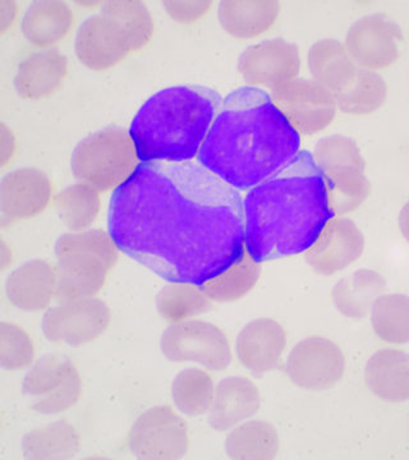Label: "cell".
<instances>
[{"instance_id": "cell-1", "label": "cell", "mask_w": 409, "mask_h": 460, "mask_svg": "<svg viewBox=\"0 0 409 460\" xmlns=\"http://www.w3.org/2000/svg\"><path fill=\"white\" fill-rule=\"evenodd\" d=\"M120 252L169 283L201 284L245 251L244 199L199 162H139L111 196Z\"/></svg>"}, {"instance_id": "cell-2", "label": "cell", "mask_w": 409, "mask_h": 460, "mask_svg": "<svg viewBox=\"0 0 409 460\" xmlns=\"http://www.w3.org/2000/svg\"><path fill=\"white\" fill-rule=\"evenodd\" d=\"M301 135L271 93L241 87L221 102L197 162L238 190L253 189L298 155Z\"/></svg>"}, {"instance_id": "cell-3", "label": "cell", "mask_w": 409, "mask_h": 460, "mask_svg": "<svg viewBox=\"0 0 409 460\" xmlns=\"http://www.w3.org/2000/svg\"><path fill=\"white\" fill-rule=\"evenodd\" d=\"M245 250L257 262L305 253L332 217L325 181L308 151L248 190Z\"/></svg>"}, {"instance_id": "cell-4", "label": "cell", "mask_w": 409, "mask_h": 460, "mask_svg": "<svg viewBox=\"0 0 409 460\" xmlns=\"http://www.w3.org/2000/svg\"><path fill=\"white\" fill-rule=\"evenodd\" d=\"M221 96L204 86H173L151 96L132 120L139 162H192L219 113Z\"/></svg>"}, {"instance_id": "cell-5", "label": "cell", "mask_w": 409, "mask_h": 460, "mask_svg": "<svg viewBox=\"0 0 409 460\" xmlns=\"http://www.w3.org/2000/svg\"><path fill=\"white\" fill-rule=\"evenodd\" d=\"M138 160L131 133L108 127L87 136L75 147L71 169L78 181L104 193L122 186L138 168Z\"/></svg>"}, {"instance_id": "cell-6", "label": "cell", "mask_w": 409, "mask_h": 460, "mask_svg": "<svg viewBox=\"0 0 409 460\" xmlns=\"http://www.w3.org/2000/svg\"><path fill=\"white\" fill-rule=\"evenodd\" d=\"M22 392L30 399L32 411L44 416L65 413L80 402V371L65 356L45 354L27 371Z\"/></svg>"}, {"instance_id": "cell-7", "label": "cell", "mask_w": 409, "mask_h": 460, "mask_svg": "<svg viewBox=\"0 0 409 460\" xmlns=\"http://www.w3.org/2000/svg\"><path fill=\"white\" fill-rule=\"evenodd\" d=\"M160 349L168 361L193 362L211 371H223L232 363L226 332L208 321L171 323L160 338Z\"/></svg>"}, {"instance_id": "cell-8", "label": "cell", "mask_w": 409, "mask_h": 460, "mask_svg": "<svg viewBox=\"0 0 409 460\" xmlns=\"http://www.w3.org/2000/svg\"><path fill=\"white\" fill-rule=\"evenodd\" d=\"M127 447L138 459H181L190 449L189 428L173 408L156 405L133 422Z\"/></svg>"}, {"instance_id": "cell-9", "label": "cell", "mask_w": 409, "mask_h": 460, "mask_svg": "<svg viewBox=\"0 0 409 460\" xmlns=\"http://www.w3.org/2000/svg\"><path fill=\"white\" fill-rule=\"evenodd\" d=\"M111 323V310L102 299L60 302L42 317L44 337L54 344L80 348L102 337Z\"/></svg>"}, {"instance_id": "cell-10", "label": "cell", "mask_w": 409, "mask_h": 460, "mask_svg": "<svg viewBox=\"0 0 409 460\" xmlns=\"http://www.w3.org/2000/svg\"><path fill=\"white\" fill-rule=\"evenodd\" d=\"M271 96L278 111L301 136L323 132L338 111L332 91L315 80L296 78L271 91Z\"/></svg>"}, {"instance_id": "cell-11", "label": "cell", "mask_w": 409, "mask_h": 460, "mask_svg": "<svg viewBox=\"0 0 409 460\" xmlns=\"http://www.w3.org/2000/svg\"><path fill=\"white\" fill-rule=\"evenodd\" d=\"M402 41L401 26L387 14L375 13L354 21L344 45L357 66L378 72L398 60Z\"/></svg>"}, {"instance_id": "cell-12", "label": "cell", "mask_w": 409, "mask_h": 460, "mask_svg": "<svg viewBox=\"0 0 409 460\" xmlns=\"http://www.w3.org/2000/svg\"><path fill=\"white\" fill-rule=\"evenodd\" d=\"M237 66L248 86L274 91L298 78L301 57L293 42L269 39L242 51Z\"/></svg>"}, {"instance_id": "cell-13", "label": "cell", "mask_w": 409, "mask_h": 460, "mask_svg": "<svg viewBox=\"0 0 409 460\" xmlns=\"http://www.w3.org/2000/svg\"><path fill=\"white\" fill-rule=\"evenodd\" d=\"M345 358L341 348L323 337H308L295 345L288 356L286 374L296 386L326 390L344 376Z\"/></svg>"}, {"instance_id": "cell-14", "label": "cell", "mask_w": 409, "mask_h": 460, "mask_svg": "<svg viewBox=\"0 0 409 460\" xmlns=\"http://www.w3.org/2000/svg\"><path fill=\"white\" fill-rule=\"evenodd\" d=\"M363 250L365 235L357 224L347 217H334L306 251L305 260L316 274L332 277L356 262Z\"/></svg>"}, {"instance_id": "cell-15", "label": "cell", "mask_w": 409, "mask_h": 460, "mask_svg": "<svg viewBox=\"0 0 409 460\" xmlns=\"http://www.w3.org/2000/svg\"><path fill=\"white\" fill-rule=\"evenodd\" d=\"M53 186L49 177L36 168L9 172L0 181V224L9 228L47 210Z\"/></svg>"}, {"instance_id": "cell-16", "label": "cell", "mask_w": 409, "mask_h": 460, "mask_svg": "<svg viewBox=\"0 0 409 460\" xmlns=\"http://www.w3.org/2000/svg\"><path fill=\"white\" fill-rule=\"evenodd\" d=\"M75 50L82 65L96 72L113 68L132 53L120 27L102 13L87 18L78 27Z\"/></svg>"}, {"instance_id": "cell-17", "label": "cell", "mask_w": 409, "mask_h": 460, "mask_svg": "<svg viewBox=\"0 0 409 460\" xmlns=\"http://www.w3.org/2000/svg\"><path fill=\"white\" fill-rule=\"evenodd\" d=\"M286 345L287 332L278 321L256 319L239 332L236 353L245 368L263 375L278 367Z\"/></svg>"}, {"instance_id": "cell-18", "label": "cell", "mask_w": 409, "mask_h": 460, "mask_svg": "<svg viewBox=\"0 0 409 460\" xmlns=\"http://www.w3.org/2000/svg\"><path fill=\"white\" fill-rule=\"evenodd\" d=\"M57 268L47 260H30L18 266L5 281L12 305L25 313H40L56 301Z\"/></svg>"}, {"instance_id": "cell-19", "label": "cell", "mask_w": 409, "mask_h": 460, "mask_svg": "<svg viewBox=\"0 0 409 460\" xmlns=\"http://www.w3.org/2000/svg\"><path fill=\"white\" fill-rule=\"evenodd\" d=\"M56 301H78L96 296L105 286L111 263L89 253H71L57 257Z\"/></svg>"}, {"instance_id": "cell-20", "label": "cell", "mask_w": 409, "mask_h": 460, "mask_svg": "<svg viewBox=\"0 0 409 460\" xmlns=\"http://www.w3.org/2000/svg\"><path fill=\"white\" fill-rule=\"evenodd\" d=\"M262 394L253 381L241 376L223 378L215 389L209 423L215 431L226 432L256 416Z\"/></svg>"}, {"instance_id": "cell-21", "label": "cell", "mask_w": 409, "mask_h": 460, "mask_svg": "<svg viewBox=\"0 0 409 460\" xmlns=\"http://www.w3.org/2000/svg\"><path fill=\"white\" fill-rule=\"evenodd\" d=\"M68 60L59 50H44L30 54L18 65L14 87L26 100L49 98L65 83Z\"/></svg>"}, {"instance_id": "cell-22", "label": "cell", "mask_w": 409, "mask_h": 460, "mask_svg": "<svg viewBox=\"0 0 409 460\" xmlns=\"http://www.w3.org/2000/svg\"><path fill=\"white\" fill-rule=\"evenodd\" d=\"M275 0H223L218 8L220 26L233 38L251 40L268 32L278 21Z\"/></svg>"}, {"instance_id": "cell-23", "label": "cell", "mask_w": 409, "mask_h": 460, "mask_svg": "<svg viewBox=\"0 0 409 460\" xmlns=\"http://www.w3.org/2000/svg\"><path fill=\"white\" fill-rule=\"evenodd\" d=\"M365 380L385 402L409 401V354L394 348L378 350L366 365Z\"/></svg>"}, {"instance_id": "cell-24", "label": "cell", "mask_w": 409, "mask_h": 460, "mask_svg": "<svg viewBox=\"0 0 409 460\" xmlns=\"http://www.w3.org/2000/svg\"><path fill=\"white\" fill-rule=\"evenodd\" d=\"M74 26V12L59 0L33 2L23 14L21 31L27 41L40 49H49L65 40Z\"/></svg>"}, {"instance_id": "cell-25", "label": "cell", "mask_w": 409, "mask_h": 460, "mask_svg": "<svg viewBox=\"0 0 409 460\" xmlns=\"http://www.w3.org/2000/svg\"><path fill=\"white\" fill-rule=\"evenodd\" d=\"M387 279L371 269H360L343 278L333 288L332 298L336 310L348 319H365L371 314L378 296L387 290Z\"/></svg>"}, {"instance_id": "cell-26", "label": "cell", "mask_w": 409, "mask_h": 460, "mask_svg": "<svg viewBox=\"0 0 409 460\" xmlns=\"http://www.w3.org/2000/svg\"><path fill=\"white\" fill-rule=\"evenodd\" d=\"M307 66L312 80L332 91L333 95L344 89L360 68L344 42L336 39L314 42L307 53Z\"/></svg>"}, {"instance_id": "cell-27", "label": "cell", "mask_w": 409, "mask_h": 460, "mask_svg": "<svg viewBox=\"0 0 409 460\" xmlns=\"http://www.w3.org/2000/svg\"><path fill=\"white\" fill-rule=\"evenodd\" d=\"M21 447L26 459H72L80 453L81 436L72 423L60 420L27 432Z\"/></svg>"}, {"instance_id": "cell-28", "label": "cell", "mask_w": 409, "mask_h": 460, "mask_svg": "<svg viewBox=\"0 0 409 460\" xmlns=\"http://www.w3.org/2000/svg\"><path fill=\"white\" fill-rule=\"evenodd\" d=\"M230 459L269 460L279 452L277 429L268 420H248L230 429L224 444Z\"/></svg>"}, {"instance_id": "cell-29", "label": "cell", "mask_w": 409, "mask_h": 460, "mask_svg": "<svg viewBox=\"0 0 409 460\" xmlns=\"http://www.w3.org/2000/svg\"><path fill=\"white\" fill-rule=\"evenodd\" d=\"M336 107L348 115H369L378 111L387 99V84L378 72L357 69L352 80L334 95Z\"/></svg>"}, {"instance_id": "cell-30", "label": "cell", "mask_w": 409, "mask_h": 460, "mask_svg": "<svg viewBox=\"0 0 409 460\" xmlns=\"http://www.w3.org/2000/svg\"><path fill=\"white\" fill-rule=\"evenodd\" d=\"M54 208L63 226L71 232H80L89 229L98 219L102 199L98 190L78 181L57 193Z\"/></svg>"}, {"instance_id": "cell-31", "label": "cell", "mask_w": 409, "mask_h": 460, "mask_svg": "<svg viewBox=\"0 0 409 460\" xmlns=\"http://www.w3.org/2000/svg\"><path fill=\"white\" fill-rule=\"evenodd\" d=\"M330 210L334 217L353 213L369 199V181L365 171L357 168H338L323 172Z\"/></svg>"}, {"instance_id": "cell-32", "label": "cell", "mask_w": 409, "mask_h": 460, "mask_svg": "<svg viewBox=\"0 0 409 460\" xmlns=\"http://www.w3.org/2000/svg\"><path fill=\"white\" fill-rule=\"evenodd\" d=\"M262 266L245 250L244 256L226 271L201 284L202 290L213 302L229 304L247 296L256 287Z\"/></svg>"}, {"instance_id": "cell-33", "label": "cell", "mask_w": 409, "mask_h": 460, "mask_svg": "<svg viewBox=\"0 0 409 460\" xmlns=\"http://www.w3.org/2000/svg\"><path fill=\"white\" fill-rule=\"evenodd\" d=\"M213 301L199 284L169 283L156 296L157 314L171 323L192 320L209 313Z\"/></svg>"}, {"instance_id": "cell-34", "label": "cell", "mask_w": 409, "mask_h": 460, "mask_svg": "<svg viewBox=\"0 0 409 460\" xmlns=\"http://www.w3.org/2000/svg\"><path fill=\"white\" fill-rule=\"evenodd\" d=\"M213 377L200 368H186L172 384V399L175 408L184 416L195 419L209 413L215 396Z\"/></svg>"}, {"instance_id": "cell-35", "label": "cell", "mask_w": 409, "mask_h": 460, "mask_svg": "<svg viewBox=\"0 0 409 460\" xmlns=\"http://www.w3.org/2000/svg\"><path fill=\"white\" fill-rule=\"evenodd\" d=\"M102 14L120 27L131 51L144 49L153 38L154 20L145 3L138 0H111L102 3Z\"/></svg>"}, {"instance_id": "cell-36", "label": "cell", "mask_w": 409, "mask_h": 460, "mask_svg": "<svg viewBox=\"0 0 409 460\" xmlns=\"http://www.w3.org/2000/svg\"><path fill=\"white\" fill-rule=\"evenodd\" d=\"M371 325L387 343H409V296L401 293L378 296L371 310Z\"/></svg>"}, {"instance_id": "cell-37", "label": "cell", "mask_w": 409, "mask_h": 460, "mask_svg": "<svg viewBox=\"0 0 409 460\" xmlns=\"http://www.w3.org/2000/svg\"><path fill=\"white\" fill-rule=\"evenodd\" d=\"M54 253L56 257L89 253L102 257L114 268L120 257V248L115 244L111 233L102 229H86L60 235L54 247Z\"/></svg>"}, {"instance_id": "cell-38", "label": "cell", "mask_w": 409, "mask_h": 460, "mask_svg": "<svg viewBox=\"0 0 409 460\" xmlns=\"http://www.w3.org/2000/svg\"><path fill=\"white\" fill-rule=\"evenodd\" d=\"M315 164L321 172L338 168H359L365 171L366 162L357 142L344 135L320 138L314 147Z\"/></svg>"}, {"instance_id": "cell-39", "label": "cell", "mask_w": 409, "mask_h": 460, "mask_svg": "<svg viewBox=\"0 0 409 460\" xmlns=\"http://www.w3.org/2000/svg\"><path fill=\"white\" fill-rule=\"evenodd\" d=\"M36 348L25 329L13 323H0V366L4 370L21 371L35 363Z\"/></svg>"}, {"instance_id": "cell-40", "label": "cell", "mask_w": 409, "mask_h": 460, "mask_svg": "<svg viewBox=\"0 0 409 460\" xmlns=\"http://www.w3.org/2000/svg\"><path fill=\"white\" fill-rule=\"evenodd\" d=\"M213 2L210 0H166L163 2V8L166 14L175 22L182 25H191L204 18L210 11Z\"/></svg>"}, {"instance_id": "cell-41", "label": "cell", "mask_w": 409, "mask_h": 460, "mask_svg": "<svg viewBox=\"0 0 409 460\" xmlns=\"http://www.w3.org/2000/svg\"><path fill=\"white\" fill-rule=\"evenodd\" d=\"M17 150V141L7 124H0V164L3 168L12 162Z\"/></svg>"}, {"instance_id": "cell-42", "label": "cell", "mask_w": 409, "mask_h": 460, "mask_svg": "<svg viewBox=\"0 0 409 460\" xmlns=\"http://www.w3.org/2000/svg\"><path fill=\"white\" fill-rule=\"evenodd\" d=\"M18 14V7L16 3L12 0H3L0 2V33L4 35L5 32L13 26Z\"/></svg>"}, {"instance_id": "cell-43", "label": "cell", "mask_w": 409, "mask_h": 460, "mask_svg": "<svg viewBox=\"0 0 409 460\" xmlns=\"http://www.w3.org/2000/svg\"><path fill=\"white\" fill-rule=\"evenodd\" d=\"M12 262H13V251H12L11 246H8L5 239H2V246H0V266H2V271L7 270Z\"/></svg>"}, {"instance_id": "cell-44", "label": "cell", "mask_w": 409, "mask_h": 460, "mask_svg": "<svg viewBox=\"0 0 409 460\" xmlns=\"http://www.w3.org/2000/svg\"><path fill=\"white\" fill-rule=\"evenodd\" d=\"M399 229H401L403 237L409 243V202L403 206L401 214H399Z\"/></svg>"}]
</instances>
